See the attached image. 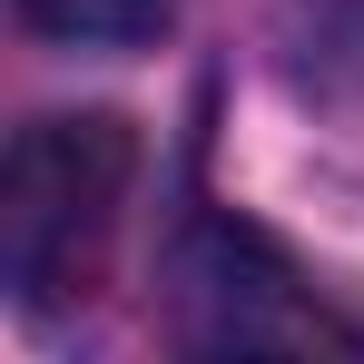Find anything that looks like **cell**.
Instances as JSON below:
<instances>
[{
  "label": "cell",
  "instance_id": "6da1fadb",
  "mask_svg": "<svg viewBox=\"0 0 364 364\" xmlns=\"http://www.w3.org/2000/svg\"><path fill=\"white\" fill-rule=\"evenodd\" d=\"M128 178H138V138L99 109L30 119L10 138V158H0V286H10V305L50 315L99 276Z\"/></svg>",
  "mask_w": 364,
  "mask_h": 364
},
{
  "label": "cell",
  "instance_id": "7a4b0ae2",
  "mask_svg": "<svg viewBox=\"0 0 364 364\" xmlns=\"http://www.w3.org/2000/svg\"><path fill=\"white\" fill-rule=\"evenodd\" d=\"M168 315L187 355H364V335L305 286V266L227 207H197L178 227Z\"/></svg>",
  "mask_w": 364,
  "mask_h": 364
},
{
  "label": "cell",
  "instance_id": "3957f363",
  "mask_svg": "<svg viewBox=\"0 0 364 364\" xmlns=\"http://www.w3.org/2000/svg\"><path fill=\"white\" fill-rule=\"evenodd\" d=\"M20 20L60 50H148L168 40L178 0H20Z\"/></svg>",
  "mask_w": 364,
  "mask_h": 364
}]
</instances>
